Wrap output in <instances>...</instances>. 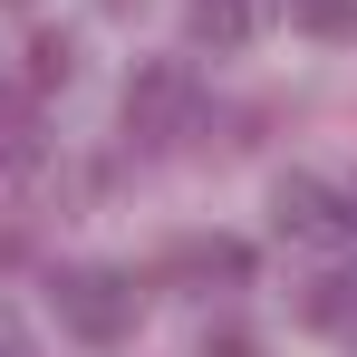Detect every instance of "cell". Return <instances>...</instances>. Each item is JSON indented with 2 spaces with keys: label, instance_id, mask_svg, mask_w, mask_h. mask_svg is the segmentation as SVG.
<instances>
[{
  "label": "cell",
  "instance_id": "cell-1",
  "mask_svg": "<svg viewBox=\"0 0 357 357\" xmlns=\"http://www.w3.org/2000/svg\"><path fill=\"white\" fill-rule=\"evenodd\" d=\"M59 328L87 338V348H116L126 328H135V290H126L116 271H68L59 280Z\"/></svg>",
  "mask_w": 357,
  "mask_h": 357
},
{
  "label": "cell",
  "instance_id": "cell-6",
  "mask_svg": "<svg viewBox=\"0 0 357 357\" xmlns=\"http://www.w3.org/2000/svg\"><path fill=\"white\" fill-rule=\"evenodd\" d=\"M299 29L309 39H357V0H299Z\"/></svg>",
  "mask_w": 357,
  "mask_h": 357
},
{
  "label": "cell",
  "instance_id": "cell-4",
  "mask_svg": "<svg viewBox=\"0 0 357 357\" xmlns=\"http://www.w3.org/2000/svg\"><path fill=\"white\" fill-rule=\"evenodd\" d=\"M183 39L193 49H241L251 39V0H193L183 10Z\"/></svg>",
  "mask_w": 357,
  "mask_h": 357
},
{
  "label": "cell",
  "instance_id": "cell-5",
  "mask_svg": "<svg viewBox=\"0 0 357 357\" xmlns=\"http://www.w3.org/2000/svg\"><path fill=\"white\" fill-rule=\"evenodd\" d=\"M68 68H77V39H68V29H39V39H29V87H59Z\"/></svg>",
  "mask_w": 357,
  "mask_h": 357
},
{
  "label": "cell",
  "instance_id": "cell-2",
  "mask_svg": "<svg viewBox=\"0 0 357 357\" xmlns=\"http://www.w3.org/2000/svg\"><path fill=\"white\" fill-rule=\"evenodd\" d=\"M183 116H193V68L165 59V68H145V77L126 87V126H135V135H155V145H165Z\"/></svg>",
  "mask_w": 357,
  "mask_h": 357
},
{
  "label": "cell",
  "instance_id": "cell-3",
  "mask_svg": "<svg viewBox=\"0 0 357 357\" xmlns=\"http://www.w3.org/2000/svg\"><path fill=\"white\" fill-rule=\"evenodd\" d=\"M280 232H299V241H328V232H348V213H338V193H328V183L290 174V183H280Z\"/></svg>",
  "mask_w": 357,
  "mask_h": 357
},
{
  "label": "cell",
  "instance_id": "cell-7",
  "mask_svg": "<svg viewBox=\"0 0 357 357\" xmlns=\"http://www.w3.org/2000/svg\"><path fill=\"white\" fill-rule=\"evenodd\" d=\"M203 357H261V348H251V328H213V338H203Z\"/></svg>",
  "mask_w": 357,
  "mask_h": 357
}]
</instances>
